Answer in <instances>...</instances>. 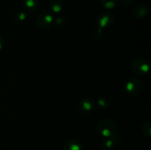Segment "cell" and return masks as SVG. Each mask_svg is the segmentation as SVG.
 Returning <instances> with one entry per match:
<instances>
[{"instance_id": "cell-3", "label": "cell", "mask_w": 151, "mask_h": 150, "mask_svg": "<svg viewBox=\"0 0 151 150\" xmlns=\"http://www.w3.org/2000/svg\"><path fill=\"white\" fill-rule=\"evenodd\" d=\"M142 82L138 78H131L126 83L125 90L128 95L136 96L141 92L142 89Z\"/></svg>"}, {"instance_id": "cell-2", "label": "cell", "mask_w": 151, "mask_h": 150, "mask_svg": "<svg viewBox=\"0 0 151 150\" xmlns=\"http://www.w3.org/2000/svg\"><path fill=\"white\" fill-rule=\"evenodd\" d=\"M131 69L137 74L144 76L148 73L150 64L147 60L142 57H136L131 63Z\"/></svg>"}, {"instance_id": "cell-10", "label": "cell", "mask_w": 151, "mask_h": 150, "mask_svg": "<svg viewBox=\"0 0 151 150\" xmlns=\"http://www.w3.org/2000/svg\"><path fill=\"white\" fill-rule=\"evenodd\" d=\"M23 7L28 12H35L39 7L38 0H22Z\"/></svg>"}, {"instance_id": "cell-17", "label": "cell", "mask_w": 151, "mask_h": 150, "mask_svg": "<svg viewBox=\"0 0 151 150\" xmlns=\"http://www.w3.org/2000/svg\"><path fill=\"white\" fill-rule=\"evenodd\" d=\"M102 32H103V29H100V28L97 27V29H94V32H93V33H92L93 37H94L95 35H97V36H96L94 38H96V39H97V38H100V36H101V35H102Z\"/></svg>"}, {"instance_id": "cell-19", "label": "cell", "mask_w": 151, "mask_h": 150, "mask_svg": "<svg viewBox=\"0 0 151 150\" xmlns=\"http://www.w3.org/2000/svg\"><path fill=\"white\" fill-rule=\"evenodd\" d=\"M3 45H4V39H3L2 37L0 35V51H1V49H2Z\"/></svg>"}, {"instance_id": "cell-12", "label": "cell", "mask_w": 151, "mask_h": 150, "mask_svg": "<svg viewBox=\"0 0 151 150\" xmlns=\"http://www.w3.org/2000/svg\"><path fill=\"white\" fill-rule=\"evenodd\" d=\"M102 6L108 10H111L116 7L117 1L116 0H100Z\"/></svg>"}, {"instance_id": "cell-15", "label": "cell", "mask_w": 151, "mask_h": 150, "mask_svg": "<svg viewBox=\"0 0 151 150\" xmlns=\"http://www.w3.org/2000/svg\"><path fill=\"white\" fill-rule=\"evenodd\" d=\"M27 14L24 11H18L14 15L15 21L19 23L24 21L27 20Z\"/></svg>"}, {"instance_id": "cell-6", "label": "cell", "mask_w": 151, "mask_h": 150, "mask_svg": "<svg viewBox=\"0 0 151 150\" xmlns=\"http://www.w3.org/2000/svg\"><path fill=\"white\" fill-rule=\"evenodd\" d=\"M79 110L82 114L90 115L94 110L95 104L94 100L90 97H85L81 100L79 103Z\"/></svg>"}, {"instance_id": "cell-1", "label": "cell", "mask_w": 151, "mask_h": 150, "mask_svg": "<svg viewBox=\"0 0 151 150\" xmlns=\"http://www.w3.org/2000/svg\"><path fill=\"white\" fill-rule=\"evenodd\" d=\"M98 132L102 136L109 138L115 135L116 124L114 122L109 119H102L97 125Z\"/></svg>"}, {"instance_id": "cell-7", "label": "cell", "mask_w": 151, "mask_h": 150, "mask_svg": "<svg viewBox=\"0 0 151 150\" xmlns=\"http://www.w3.org/2000/svg\"><path fill=\"white\" fill-rule=\"evenodd\" d=\"M149 13V7L145 4H139L134 7L133 15L137 19H144L147 16Z\"/></svg>"}, {"instance_id": "cell-14", "label": "cell", "mask_w": 151, "mask_h": 150, "mask_svg": "<svg viewBox=\"0 0 151 150\" xmlns=\"http://www.w3.org/2000/svg\"><path fill=\"white\" fill-rule=\"evenodd\" d=\"M97 102L99 107L102 109L108 108L109 107V105H110V101H109V99L104 96L100 97V98L97 99Z\"/></svg>"}, {"instance_id": "cell-16", "label": "cell", "mask_w": 151, "mask_h": 150, "mask_svg": "<svg viewBox=\"0 0 151 150\" xmlns=\"http://www.w3.org/2000/svg\"><path fill=\"white\" fill-rule=\"evenodd\" d=\"M53 22H54L56 26H59L60 28L65 27L66 24V19L63 17H57L56 19H54Z\"/></svg>"}, {"instance_id": "cell-9", "label": "cell", "mask_w": 151, "mask_h": 150, "mask_svg": "<svg viewBox=\"0 0 151 150\" xmlns=\"http://www.w3.org/2000/svg\"><path fill=\"white\" fill-rule=\"evenodd\" d=\"M117 141L114 138V135L111 137L107 138L103 141L101 145L102 150H115Z\"/></svg>"}, {"instance_id": "cell-18", "label": "cell", "mask_w": 151, "mask_h": 150, "mask_svg": "<svg viewBox=\"0 0 151 150\" xmlns=\"http://www.w3.org/2000/svg\"><path fill=\"white\" fill-rule=\"evenodd\" d=\"M122 3L125 5H129L131 4V2L133 1V0H121Z\"/></svg>"}, {"instance_id": "cell-8", "label": "cell", "mask_w": 151, "mask_h": 150, "mask_svg": "<svg viewBox=\"0 0 151 150\" xmlns=\"http://www.w3.org/2000/svg\"><path fill=\"white\" fill-rule=\"evenodd\" d=\"M63 150H82V144L79 140L72 138L65 143Z\"/></svg>"}, {"instance_id": "cell-5", "label": "cell", "mask_w": 151, "mask_h": 150, "mask_svg": "<svg viewBox=\"0 0 151 150\" xmlns=\"http://www.w3.org/2000/svg\"><path fill=\"white\" fill-rule=\"evenodd\" d=\"M115 20V17L112 13L106 12L97 17V24L98 25V27L100 29H104V28H108L114 24Z\"/></svg>"}, {"instance_id": "cell-11", "label": "cell", "mask_w": 151, "mask_h": 150, "mask_svg": "<svg viewBox=\"0 0 151 150\" xmlns=\"http://www.w3.org/2000/svg\"><path fill=\"white\" fill-rule=\"evenodd\" d=\"M50 7L53 13H59L63 8V3L62 0H51L50 2Z\"/></svg>"}, {"instance_id": "cell-4", "label": "cell", "mask_w": 151, "mask_h": 150, "mask_svg": "<svg viewBox=\"0 0 151 150\" xmlns=\"http://www.w3.org/2000/svg\"><path fill=\"white\" fill-rule=\"evenodd\" d=\"M54 21L53 15L49 11H42L38 15L36 18V24L38 27L45 29L49 27Z\"/></svg>"}, {"instance_id": "cell-13", "label": "cell", "mask_w": 151, "mask_h": 150, "mask_svg": "<svg viewBox=\"0 0 151 150\" xmlns=\"http://www.w3.org/2000/svg\"><path fill=\"white\" fill-rule=\"evenodd\" d=\"M141 132L145 136L150 138L151 136V124L150 122H144L142 124Z\"/></svg>"}]
</instances>
